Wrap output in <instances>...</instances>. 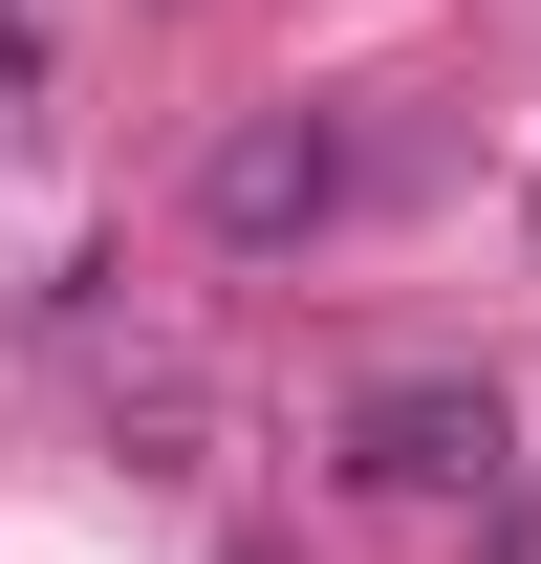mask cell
Here are the masks:
<instances>
[{
    "mask_svg": "<svg viewBox=\"0 0 541 564\" xmlns=\"http://www.w3.org/2000/svg\"><path fill=\"white\" fill-rule=\"evenodd\" d=\"M196 217L239 239V261H281V239H325V217H346V131H325V109H261V131H217Z\"/></svg>",
    "mask_w": 541,
    "mask_h": 564,
    "instance_id": "cell-2",
    "label": "cell"
},
{
    "mask_svg": "<svg viewBox=\"0 0 541 564\" xmlns=\"http://www.w3.org/2000/svg\"><path fill=\"white\" fill-rule=\"evenodd\" d=\"M498 369H390V391H346V478L368 499H498Z\"/></svg>",
    "mask_w": 541,
    "mask_h": 564,
    "instance_id": "cell-1",
    "label": "cell"
}]
</instances>
